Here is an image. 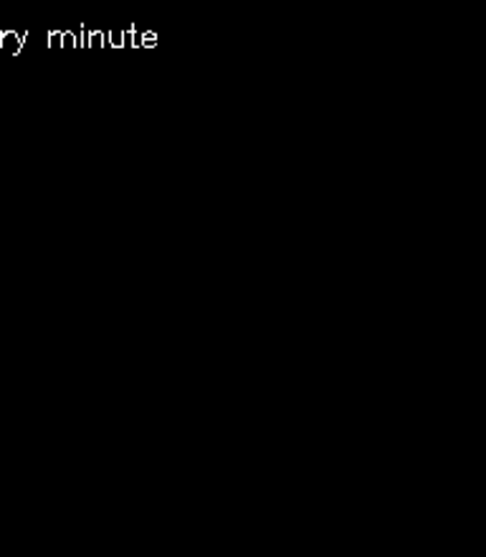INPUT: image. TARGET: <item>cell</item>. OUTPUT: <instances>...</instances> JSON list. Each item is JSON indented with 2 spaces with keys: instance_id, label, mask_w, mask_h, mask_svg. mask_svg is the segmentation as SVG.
Here are the masks:
<instances>
[{
  "instance_id": "6da1fadb",
  "label": "cell",
  "mask_w": 486,
  "mask_h": 557,
  "mask_svg": "<svg viewBox=\"0 0 486 557\" xmlns=\"http://www.w3.org/2000/svg\"><path fill=\"white\" fill-rule=\"evenodd\" d=\"M26 41L28 30H0V49H5L11 57H18Z\"/></svg>"
},
{
  "instance_id": "7a4b0ae2",
  "label": "cell",
  "mask_w": 486,
  "mask_h": 557,
  "mask_svg": "<svg viewBox=\"0 0 486 557\" xmlns=\"http://www.w3.org/2000/svg\"><path fill=\"white\" fill-rule=\"evenodd\" d=\"M158 44H160V36L155 30L135 28V49H155Z\"/></svg>"
},
{
  "instance_id": "3957f363",
  "label": "cell",
  "mask_w": 486,
  "mask_h": 557,
  "mask_svg": "<svg viewBox=\"0 0 486 557\" xmlns=\"http://www.w3.org/2000/svg\"><path fill=\"white\" fill-rule=\"evenodd\" d=\"M89 49H110V30L89 28Z\"/></svg>"
},
{
  "instance_id": "277c9868",
  "label": "cell",
  "mask_w": 486,
  "mask_h": 557,
  "mask_svg": "<svg viewBox=\"0 0 486 557\" xmlns=\"http://www.w3.org/2000/svg\"><path fill=\"white\" fill-rule=\"evenodd\" d=\"M76 46H79L76 30H61V49H76Z\"/></svg>"
},
{
  "instance_id": "5b68a950",
  "label": "cell",
  "mask_w": 486,
  "mask_h": 557,
  "mask_svg": "<svg viewBox=\"0 0 486 557\" xmlns=\"http://www.w3.org/2000/svg\"><path fill=\"white\" fill-rule=\"evenodd\" d=\"M110 49H125V36H122V28L110 30Z\"/></svg>"
},
{
  "instance_id": "8992f818",
  "label": "cell",
  "mask_w": 486,
  "mask_h": 557,
  "mask_svg": "<svg viewBox=\"0 0 486 557\" xmlns=\"http://www.w3.org/2000/svg\"><path fill=\"white\" fill-rule=\"evenodd\" d=\"M135 28L137 26L122 28V36H125V49H135Z\"/></svg>"
},
{
  "instance_id": "52a82bcc",
  "label": "cell",
  "mask_w": 486,
  "mask_h": 557,
  "mask_svg": "<svg viewBox=\"0 0 486 557\" xmlns=\"http://www.w3.org/2000/svg\"><path fill=\"white\" fill-rule=\"evenodd\" d=\"M59 46H61V30L51 28L49 30V49H59Z\"/></svg>"
}]
</instances>
